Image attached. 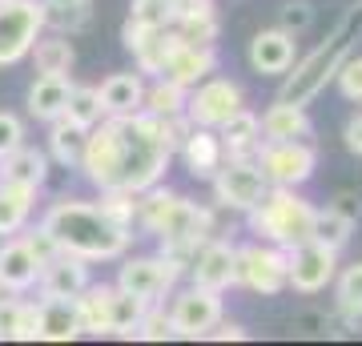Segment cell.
I'll return each instance as SVG.
<instances>
[{
    "mask_svg": "<svg viewBox=\"0 0 362 346\" xmlns=\"http://www.w3.org/2000/svg\"><path fill=\"white\" fill-rule=\"evenodd\" d=\"M173 157L177 149L169 142L165 121L137 109L125 117H101L85 133V154L77 169L97 190L141 193L165 178Z\"/></svg>",
    "mask_w": 362,
    "mask_h": 346,
    "instance_id": "6da1fadb",
    "label": "cell"
},
{
    "mask_svg": "<svg viewBox=\"0 0 362 346\" xmlns=\"http://www.w3.org/2000/svg\"><path fill=\"white\" fill-rule=\"evenodd\" d=\"M40 226L49 230L61 254H77L85 262H117L133 246L129 226H117L97 202H77V197H57L45 209Z\"/></svg>",
    "mask_w": 362,
    "mask_h": 346,
    "instance_id": "7a4b0ae2",
    "label": "cell"
},
{
    "mask_svg": "<svg viewBox=\"0 0 362 346\" xmlns=\"http://www.w3.org/2000/svg\"><path fill=\"white\" fill-rule=\"evenodd\" d=\"M354 33H362V8H354V13L342 16L338 28L314 52L294 57V64L282 73V89H278V97H282V101H294V105H310L314 97H322L326 85L334 81L338 64L346 61L350 45H354Z\"/></svg>",
    "mask_w": 362,
    "mask_h": 346,
    "instance_id": "3957f363",
    "label": "cell"
},
{
    "mask_svg": "<svg viewBox=\"0 0 362 346\" xmlns=\"http://www.w3.org/2000/svg\"><path fill=\"white\" fill-rule=\"evenodd\" d=\"M246 226L254 238L290 250L314 233V205L290 185H270L262 193V202L246 209Z\"/></svg>",
    "mask_w": 362,
    "mask_h": 346,
    "instance_id": "277c9868",
    "label": "cell"
},
{
    "mask_svg": "<svg viewBox=\"0 0 362 346\" xmlns=\"http://www.w3.org/2000/svg\"><path fill=\"white\" fill-rule=\"evenodd\" d=\"M254 161L266 173L270 185H290L302 190L318 169V145L310 137H290V142H262L254 149Z\"/></svg>",
    "mask_w": 362,
    "mask_h": 346,
    "instance_id": "5b68a950",
    "label": "cell"
},
{
    "mask_svg": "<svg viewBox=\"0 0 362 346\" xmlns=\"http://www.w3.org/2000/svg\"><path fill=\"white\" fill-rule=\"evenodd\" d=\"M169 326H173V338H206L221 318H226V302H221L218 290H206V286H185L169 294Z\"/></svg>",
    "mask_w": 362,
    "mask_h": 346,
    "instance_id": "8992f818",
    "label": "cell"
},
{
    "mask_svg": "<svg viewBox=\"0 0 362 346\" xmlns=\"http://www.w3.org/2000/svg\"><path fill=\"white\" fill-rule=\"evenodd\" d=\"M338 274V250H330L318 238H306L286 250V286L302 298L322 294Z\"/></svg>",
    "mask_w": 362,
    "mask_h": 346,
    "instance_id": "52a82bcc",
    "label": "cell"
},
{
    "mask_svg": "<svg viewBox=\"0 0 362 346\" xmlns=\"http://www.w3.org/2000/svg\"><path fill=\"white\" fill-rule=\"evenodd\" d=\"M45 33V0H0V69L25 61Z\"/></svg>",
    "mask_w": 362,
    "mask_h": 346,
    "instance_id": "ba28073f",
    "label": "cell"
},
{
    "mask_svg": "<svg viewBox=\"0 0 362 346\" xmlns=\"http://www.w3.org/2000/svg\"><path fill=\"white\" fill-rule=\"evenodd\" d=\"M209 181H214V202L221 209H233V214L254 209L262 202V193L270 190V181H266V173L258 169L254 157H226Z\"/></svg>",
    "mask_w": 362,
    "mask_h": 346,
    "instance_id": "9c48e42d",
    "label": "cell"
},
{
    "mask_svg": "<svg viewBox=\"0 0 362 346\" xmlns=\"http://www.w3.org/2000/svg\"><path fill=\"white\" fill-rule=\"evenodd\" d=\"M242 105H246L242 85L230 77H214V73L185 93V117L194 125H206V129H221Z\"/></svg>",
    "mask_w": 362,
    "mask_h": 346,
    "instance_id": "30bf717a",
    "label": "cell"
},
{
    "mask_svg": "<svg viewBox=\"0 0 362 346\" xmlns=\"http://www.w3.org/2000/svg\"><path fill=\"white\" fill-rule=\"evenodd\" d=\"M238 286H246L262 298H274L286 290V250L274 242H254L238 246Z\"/></svg>",
    "mask_w": 362,
    "mask_h": 346,
    "instance_id": "8fae6325",
    "label": "cell"
},
{
    "mask_svg": "<svg viewBox=\"0 0 362 346\" xmlns=\"http://www.w3.org/2000/svg\"><path fill=\"white\" fill-rule=\"evenodd\" d=\"M181 278H185L181 266H173L161 254H149V258H125V266L117 270L113 286L129 290L133 298H145V302H165Z\"/></svg>",
    "mask_w": 362,
    "mask_h": 346,
    "instance_id": "7c38bea8",
    "label": "cell"
},
{
    "mask_svg": "<svg viewBox=\"0 0 362 346\" xmlns=\"http://www.w3.org/2000/svg\"><path fill=\"white\" fill-rule=\"evenodd\" d=\"M185 278L194 286H206V290H233L238 286V246L226 242V238H206V242L194 250L189 266H185Z\"/></svg>",
    "mask_w": 362,
    "mask_h": 346,
    "instance_id": "4fadbf2b",
    "label": "cell"
},
{
    "mask_svg": "<svg viewBox=\"0 0 362 346\" xmlns=\"http://www.w3.org/2000/svg\"><path fill=\"white\" fill-rule=\"evenodd\" d=\"M177 40L181 37L173 33V25L145 28L137 21H125V28H121V45L133 52V64H137L141 77H161V64H165L169 52L177 49Z\"/></svg>",
    "mask_w": 362,
    "mask_h": 346,
    "instance_id": "5bb4252c",
    "label": "cell"
},
{
    "mask_svg": "<svg viewBox=\"0 0 362 346\" xmlns=\"http://www.w3.org/2000/svg\"><path fill=\"white\" fill-rule=\"evenodd\" d=\"M37 278L40 262L25 246V238L21 233L0 238V294H28V290H37Z\"/></svg>",
    "mask_w": 362,
    "mask_h": 346,
    "instance_id": "9a60e30c",
    "label": "cell"
},
{
    "mask_svg": "<svg viewBox=\"0 0 362 346\" xmlns=\"http://www.w3.org/2000/svg\"><path fill=\"white\" fill-rule=\"evenodd\" d=\"M89 266H93V262H85V258H77V254L49 258V262L40 266V278H37L40 298H77L81 290L93 282Z\"/></svg>",
    "mask_w": 362,
    "mask_h": 346,
    "instance_id": "2e32d148",
    "label": "cell"
},
{
    "mask_svg": "<svg viewBox=\"0 0 362 346\" xmlns=\"http://www.w3.org/2000/svg\"><path fill=\"white\" fill-rule=\"evenodd\" d=\"M298 57V37L286 28H262L250 40V64L262 77H282Z\"/></svg>",
    "mask_w": 362,
    "mask_h": 346,
    "instance_id": "e0dca14e",
    "label": "cell"
},
{
    "mask_svg": "<svg viewBox=\"0 0 362 346\" xmlns=\"http://www.w3.org/2000/svg\"><path fill=\"white\" fill-rule=\"evenodd\" d=\"M209 73H218L214 45H185V40H177V49L169 52L165 64H161V77L177 81L181 89H194L197 81H206Z\"/></svg>",
    "mask_w": 362,
    "mask_h": 346,
    "instance_id": "ac0fdd59",
    "label": "cell"
},
{
    "mask_svg": "<svg viewBox=\"0 0 362 346\" xmlns=\"http://www.w3.org/2000/svg\"><path fill=\"white\" fill-rule=\"evenodd\" d=\"M177 157L185 161V169H189V178H202L209 181L214 173H218V166L226 161V149H221V137L218 129H206V125H194L185 137H181L177 145Z\"/></svg>",
    "mask_w": 362,
    "mask_h": 346,
    "instance_id": "d6986e66",
    "label": "cell"
},
{
    "mask_svg": "<svg viewBox=\"0 0 362 346\" xmlns=\"http://www.w3.org/2000/svg\"><path fill=\"white\" fill-rule=\"evenodd\" d=\"M173 33L185 45H218V33H221L218 0H177Z\"/></svg>",
    "mask_w": 362,
    "mask_h": 346,
    "instance_id": "ffe728a7",
    "label": "cell"
},
{
    "mask_svg": "<svg viewBox=\"0 0 362 346\" xmlns=\"http://www.w3.org/2000/svg\"><path fill=\"white\" fill-rule=\"evenodd\" d=\"M262 142H290V137H314V121L306 113V105L282 101L274 97V105H266V113L258 117Z\"/></svg>",
    "mask_w": 362,
    "mask_h": 346,
    "instance_id": "44dd1931",
    "label": "cell"
},
{
    "mask_svg": "<svg viewBox=\"0 0 362 346\" xmlns=\"http://www.w3.org/2000/svg\"><path fill=\"white\" fill-rule=\"evenodd\" d=\"M97 97H101L105 117L137 113L141 101H145V77L141 73H109V77L97 85Z\"/></svg>",
    "mask_w": 362,
    "mask_h": 346,
    "instance_id": "7402d4cb",
    "label": "cell"
},
{
    "mask_svg": "<svg viewBox=\"0 0 362 346\" xmlns=\"http://www.w3.org/2000/svg\"><path fill=\"white\" fill-rule=\"evenodd\" d=\"M69 93H73V77L69 73H40L28 85V113L49 125V121H57V117L65 113Z\"/></svg>",
    "mask_w": 362,
    "mask_h": 346,
    "instance_id": "603a6c76",
    "label": "cell"
},
{
    "mask_svg": "<svg viewBox=\"0 0 362 346\" xmlns=\"http://www.w3.org/2000/svg\"><path fill=\"white\" fill-rule=\"evenodd\" d=\"M0 181L40 190V185L49 181V154L37 149V145H16L13 154L0 157Z\"/></svg>",
    "mask_w": 362,
    "mask_h": 346,
    "instance_id": "cb8c5ba5",
    "label": "cell"
},
{
    "mask_svg": "<svg viewBox=\"0 0 362 346\" xmlns=\"http://www.w3.org/2000/svg\"><path fill=\"white\" fill-rule=\"evenodd\" d=\"M37 314H40V342H73L81 338V318L73 298H37Z\"/></svg>",
    "mask_w": 362,
    "mask_h": 346,
    "instance_id": "d4e9b609",
    "label": "cell"
},
{
    "mask_svg": "<svg viewBox=\"0 0 362 346\" xmlns=\"http://www.w3.org/2000/svg\"><path fill=\"white\" fill-rule=\"evenodd\" d=\"M221 137V149H226V157H254V149L262 145V125H258V113L254 109H238V113L226 121V125L218 129Z\"/></svg>",
    "mask_w": 362,
    "mask_h": 346,
    "instance_id": "484cf974",
    "label": "cell"
},
{
    "mask_svg": "<svg viewBox=\"0 0 362 346\" xmlns=\"http://www.w3.org/2000/svg\"><path fill=\"white\" fill-rule=\"evenodd\" d=\"M33 205H37V190L0 181V238H13L25 230L33 218Z\"/></svg>",
    "mask_w": 362,
    "mask_h": 346,
    "instance_id": "4316f807",
    "label": "cell"
},
{
    "mask_svg": "<svg viewBox=\"0 0 362 346\" xmlns=\"http://www.w3.org/2000/svg\"><path fill=\"white\" fill-rule=\"evenodd\" d=\"M33 64H37V73H73V64H77V49H73V40L65 33H40L33 40V49H28Z\"/></svg>",
    "mask_w": 362,
    "mask_h": 346,
    "instance_id": "83f0119b",
    "label": "cell"
},
{
    "mask_svg": "<svg viewBox=\"0 0 362 346\" xmlns=\"http://www.w3.org/2000/svg\"><path fill=\"white\" fill-rule=\"evenodd\" d=\"M109 298H113V286H105V282H89L73 298L77 318H81V334H93V338L109 334Z\"/></svg>",
    "mask_w": 362,
    "mask_h": 346,
    "instance_id": "f1b7e54d",
    "label": "cell"
},
{
    "mask_svg": "<svg viewBox=\"0 0 362 346\" xmlns=\"http://www.w3.org/2000/svg\"><path fill=\"white\" fill-rule=\"evenodd\" d=\"M85 133H89V129L69 125L65 117L49 121V149H45L49 161H57V166H65V169H77L81 154H85Z\"/></svg>",
    "mask_w": 362,
    "mask_h": 346,
    "instance_id": "f546056e",
    "label": "cell"
},
{
    "mask_svg": "<svg viewBox=\"0 0 362 346\" xmlns=\"http://www.w3.org/2000/svg\"><path fill=\"white\" fill-rule=\"evenodd\" d=\"M185 93H189V89H181L177 81L153 77V85H145L141 109H145V113H153V117H161V121H169V117L185 113Z\"/></svg>",
    "mask_w": 362,
    "mask_h": 346,
    "instance_id": "4dcf8cb0",
    "label": "cell"
},
{
    "mask_svg": "<svg viewBox=\"0 0 362 346\" xmlns=\"http://www.w3.org/2000/svg\"><path fill=\"white\" fill-rule=\"evenodd\" d=\"M145 306H149L145 298H133L129 290L113 286V298H109V334H117V338H133V330H137Z\"/></svg>",
    "mask_w": 362,
    "mask_h": 346,
    "instance_id": "1f68e13d",
    "label": "cell"
},
{
    "mask_svg": "<svg viewBox=\"0 0 362 346\" xmlns=\"http://www.w3.org/2000/svg\"><path fill=\"white\" fill-rule=\"evenodd\" d=\"M334 306L342 318H358L362 322V262L354 266H342L334 274Z\"/></svg>",
    "mask_w": 362,
    "mask_h": 346,
    "instance_id": "d6a6232c",
    "label": "cell"
},
{
    "mask_svg": "<svg viewBox=\"0 0 362 346\" xmlns=\"http://www.w3.org/2000/svg\"><path fill=\"white\" fill-rule=\"evenodd\" d=\"M69 121V125L77 129H93L97 121L105 117L101 109V97H97V85H73V93H69L65 101V113H61Z\"/></svg>",
    "mask_w": 362,
    "mask_h": 346,
    "instance_id": "836d02e7",
    "label": "cell"
},
{
    "mask_svg": "<svg viewBox=\"0 0 362 346\" xmlns=\"http://www.w3.org/2000/svg\"><path fill=\"white\" fill-rule=\"evenodd\" d=\"M350 230H354V221H346L342 214H334L330 205H326V209H314V233L310 238L326 242L330 250H342V246L350 242Z\"/></svg>",
    "mask_w": 362,
    "mask_h": 346,
    "instance_id": "e575fe53",
    "label": "cell"
},
{
    "mask_svg": "<svg viewBox=\"0 0 362 346\" xmlns=\"http://www.w3.org/2000/svg\"><path fill=\"white\" fill-rule=\"evenodd\" d=\"M173 16H177V0H133L129 4V21L145 28H165L173 25Z\"/></svg>",
    "mask_w": 362,
    "mask_h": 346,
    "instance_id": "d590c367",
    "label": "cell"
},
{
    "mask_svg": "<svg viewBox=\"0 0 362 346\" xmlns=\"http://www.w3.org/2000/svg\"><path fill=\"white\" fill-rule=\"evenodd\" d=\"M89 21H93L89 4H73V8H45V28L65 33V37H73V33H81V28H89Z\"/></svg>",
    "mask_w": 362,
    "mask_h": 346,
    "instance_id": "8d00e7d4",
    "label": "cell"
},
{
    "mask_svg": "<svg viewBox=\"0 0 362 346\" xmlns=\"http://www.w3.org/2000/svg\"><path fill=\"white\" fill-rule=\"evenodd\" d=\"M133 338H141V342H165V338H173L165 302H149V306H145V314H141V322H137Z\"/></svg>",
    "mask_w": 362,
    "mask_h": 346,
    "instance_id": "74e56055",
    "label": "cell"
},
{
    "mask_svg": "<svg viewBox=\"0 0 362 346\" xmlns=\"http://www.w3.org/2000/svg\"><path fill=\"white\" fill-rule=\"evenodd\" d=\"M97 205H101V209L117 221V226H129V230H133V221H137V193H125V190H101Z\"/></svg>",
    "mask_w": 362,
    "mask_h": 346,
    "instance_id": "f35d334b",
    "label": "cell"
},
{
    "mask_svg": "<svg viewBox=\"0 0 362 346\" xmlns=\"http://www.w3.org/2000/svg\"><path fill=\"white\" fill-rule=\"evenodd\" d=\"M334 85H338V93H342L346 101L362 105V57H350L346 52V61L338 64V73H334Z\"/></svg>",
    "mask_w": 362,
    "mask_h": 346,
    "instance_id": "ab89813d",
    "label": "cell"
},
{
    "mask_svg": "<svg viewBox=\"0 0 362 346\" xmlns=\"http://www.w3.org/2000/svg\"><path fill=\"white\" fill-rule=\"evenodd\" d=\"M310 21H314V4L310 0H286L282 4V25L278 28H286V33H306L310 28Z\"/></svg>",
    "mask_w": 362,
    "mask_h": 346,
    "instance_id": "60d3db41",
    "label": "cell"
},
{
    "mask_svg": "<svg viewBox=\"0 0 362 346\" xmlns=\"http://www.w3.org/2000/svg\"><path fill=\"white\" fill-rule=\"evenodd\" d=\"M16 145H25V121L8 109H0V157L13 154Z\"/></svg>",
    "mask_w": 362,
    "mask_h": 346,
    "instance_id": "b9f144b4",
    "label": "cell"
},
{
    "mask_svg": "<svg viewBox=\"0 0 362 346\" xmlns=\"http://www.w3.org/2000/svg\"><path fill=\"white\" fill-rule=\"evenodd\" d=\"M21 294H0V342H13L16 322H21Z\"/></svg>",
    "mask_w": 362,
    "mask_h": 346,
    "instance_id": "7bdbcfd3",
    "label": "cell"
},
{
    "mask_svg": "<svg viewBox=\"0 0 362 346\" xmlns=\"http://www.w3.org/2000/svg\"><path fill=\"white\" fill-rule=\"evenodd\" d=\"M21 238H25V246L33 250V254H37V262H40V266H45L49 258H57V254H61V250H57V242L49 238V230H45V226H37V230H21Z\"/></svg>",
    "mask_w": 362,
    "mask_h": 346,
    "instance_id": "ee69618b",
    "label": "cell"
},
{
    "mask_svg": "<svg viewBox=\"0 0 362 346\" xmlns=\"http://www.w3.org/2000/svg\"><path fill=\"white\" fill-rule=\"evenodd\" d=\"M37 334H40V314H37V302H21V322H16L13 342H37Z\"/></svg>",
    "mask_w": 362,
    "mask_h": 346,
    "instance_id": "f6af8a7d",
    "label": "cell"
},
{
    "mask_svg": "<svg viewBox=\"0 0 362 346\" xmlns=\"http://www.w3.org/2000/svg\"><path fill=\"white\" fill-rule=\"evenodd\" d=\"M330 209H334V214H342L346 221H354V226H358V218H362V193H354V190L334 193V202H330Z\"/></svg>",
    "mask_w": 362,
    "mask_h": 346,
    "instance_id": "bcb514c9",
    "label": "cell"
},
{
    "mask_svg": "<svg viewBox=\"0 0 362 346\" xmlns=\"http://www.w3.org/2000/svg\"><path fill=\"white\" fill-rule=\"evenodd\" d=\"M206 338H214V342H246L250 330H246V326H238V322H226V318H221L218 326L206 334Z\"/></svg>",
    "mask_w": 362,
    "mask_h": 346,
    "instance_id": "7dc6e473",
    "label": "cell"
},
{
    "mask_svg": "<svg viewBox=\"0 0 362 346\" xmlns=\"http://www.w3.org/2000/svg\"><path fill=\"white\" fill-rule=\"evenodd\" d=\"M342 142H346V149L354 157H362V113H354L346 121V129H342Z\"/></svg>",
    "mask_w": 362,
    "mask_h": 346,
    "instance_id": "c3c4849f",
    "label": "cell"
},
{
    "mask_svg": "<svg viewBox=\"0 0 362 346\" xmlns=\"http://www.w3.org/2000/svg\"><path fill=\"white\" fill-rule=\"evenodd\" d=\"M73 4H89V0H45V8H73Z\"/></svg>",
    "mask_w": 362,
    "mask_h": 346,
    "instance_id": "681fc988",
    "label": "cell"
}]
</instances>
